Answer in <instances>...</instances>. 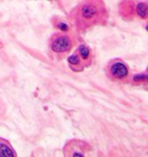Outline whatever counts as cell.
Here are the masks:
<instances>
[{
	"instance_id": "obj_1",
	"label": "cell",
	"mask_w": 148,
	"mask_h": 157,
	"mask_svg": "<svg viewBox=\"0 0 148 157\" xmlns=\"http://www.w3.org/2000/svg\"><path fill=\"white\" fill-rule=\"evenodd\" d=\"M106 17L103 0H83L74 11L73 23L79 30L99 25Z\"/></svg>"
},
{
	"instance_id": "obj_2",
	"label": "cell",
	"mask_w": 148,
	"mask_h": 157,
	"mask_svg": "<svg viewBox=\"0 0 148 157\" xmlns=\"http://www.w3.org/2000/svg\"><path fill=\"white\" fill-rule=\"evenodd\" d=\"M106 74L112 82L119 84L130 83L132 76L130 67L128 63L120 58L112 59L106 67Z\"/></svg>"
},
{
	"instance_id": "obj_3",
	"label": "cell",
	"mask_w": 148,
	"mask_h": 157,
	"mask_svg": "<svg viewBox=\"0 0 148 157\" xmlns=\"http://www.w3.org/2000/svg\"><path fill=\"white\" fill-rule=\"evenodd\" d=\"M74 46V39L68 33H58L51 37L49 49L54 55L64 56L70 53Z\"/></svg>"
},
{
	"instance_id": "obj_4",
	"label": "cell",
	"mask_w": 148,
	"mask_h": 157,
	"mask_svg": "<svg viewBox=\"0 0 148 157\" xmlns=\"http://www.w3.org/2000/svg\"><path fill=\"white\" fill-rule=\"evenodd\" d=\"M89 150V147L86 143L81 142V141H70L66 144L64 148V155L65 156H85L87 151Z\"/></svg>"
},
{
	"instance_id": "obj_5",
	"label": "cell",
	"mask_w": 148,
	"mask_h": 157,
	"mask_svg": "<svg viewBox=\"0 0 148 157\" xmlns=\"http://www.w3.org/2000/svg\"><path fill=\"white\" fill-rule=\"evenodd\" d=\"M77 54L79 55V57L81 58V60L83 61L84 67H88L92 63V59H93V53L92 50L89 46H87L86 44H80L76 49Z\"/></svg>"
},
{
	"instance_id": "obj_6",
	"label": "cell",
	"mask_w": 148,
	"mask_h": 157,
	"mask_svg": "<svg viewBox=\"0 0 148 157\" xmlns=\"http://www.w3.org/2000/svg\"><path fill=\"white\" fill-rule=\"evenodd\" d=\"M17 153L15 152L13 147L7 140L0 137V157H16Z\"/></svg>"
},
{
	"instance_id": "obj_7",
	"label": "cell",
	"mask_w": 148,
	"mask_h": 157,
	"mask_svg": "<svg viewBox=\"0 0 148 157\" xmlns=\"http://www.w3.org/2000/svg\"><path fill=\"white\" fill-rule=\"evenodd\" d=\"M67 62L69 64V67H70L71 70H73L74 71H83V68H85L83 61L81 60V58L79 57V55L77 54L76 51L68 56Z\"/></svg>"
},
{
	"instance_id": "obj_8",
	"label": "cell",
	"mask_w": 148,
	"mask_h": 157,
	"mask_svg": "<svg viewBox=\"0 0 148 157\" xmlns=\"http://www.w3.org/2000/svg\"><path fill=\"white\" fill-rule=\"evenodd\" d=\"M136 12L137 15L142 20L147 18V12H148V6L145 2H138L136 5Z\"/></svg>"
},
{
	"instance_id": "obj_9",
	"label": "cell",
	"mask_w": 148,
	"mask_h": 157,
	"mask_svg": "<svg viewBox=\"0 0 148 157\" xmlns=\"http://www.w3.org/2000/svg\"><path fill=\"white\" fill-rule=\"evenodd\" d=\"M130 83H135V84H146L147 83V73L141 74H136V75H132L130 78Z\"/></svg>"
},
{
	"instance_id": "obj_10",
	"label": "cell",
	"mask_w": 148,
	"mask_h": 157,
	"mask_svg": "<svg viewBox=\"0 0 148 157\" xmlns=\"http://www.w3.org/2000/svg\"><path fill=\"white\" fill-rule=\"evenodd\" d=\"M54 26H55L56 29H58L60 31V32L68 33L69 31H70V27H69V25L63 20H57L54 23Z\"/></svg>"
}]
</instances>
